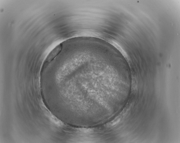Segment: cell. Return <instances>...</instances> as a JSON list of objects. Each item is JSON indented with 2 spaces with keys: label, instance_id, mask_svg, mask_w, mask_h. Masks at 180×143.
Returning a JSON list of instances; mask_svg holds the SVG:
<instances>
[{
  "label": "cell",
  "instance_id": "1",
  "mask_svg": "<svg viewBox=\"0 0 180 143\" xmlns=\"http://www.w3.org/2000/svg\"><path fill=\"white\" fill-rule=\"evenodd\" d=\"M62 49V45L59 44L55 47L49 54L45 61V62H49L54 59L60 53Z\"/></svg>",
  "mask_w": 180,
  "mask_h": 143
}]
</instances>
